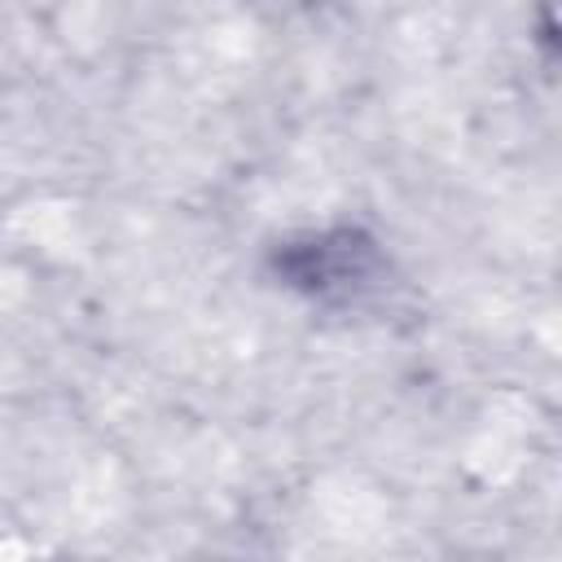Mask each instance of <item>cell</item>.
I'll list each match as a JSON object with an SVG mask.
<instances>
[{
  "label": "cell",
  "mask_w": 562,
  "mask_h": 562,
  "mask_svg": "<svg viewBox=\"0 0 562 562\" xmlns=\"http://www.w3.org/2000/svg\"><path fill=\"white\" fill-rule=\"evenodd\" d=\"M272 272L325 307H360L391 281V255L360 224L307 228L272 246Z\"/></svg>",
  "instance_id": "cell-1"
}]
</instances>
